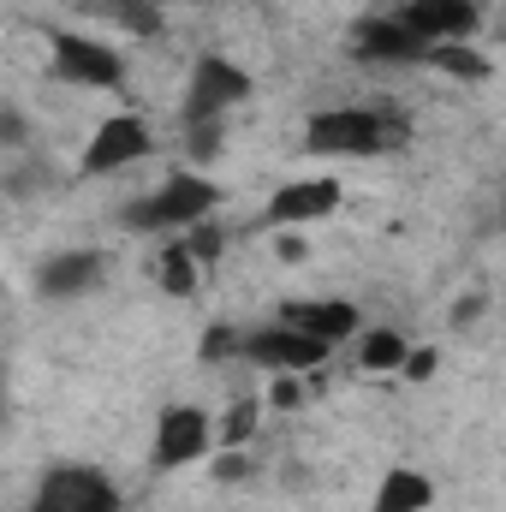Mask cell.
<instances>
[{"label": "cell", "instance_id": "obj_13", "mask_svg": "<svg viewBox=\"0 0 506 512\" xmlns=\"http://www.w3.org/2000/svg\"><path fill=\"white\" fill-rule=\"evenodd\" d=\"M36 286H42V298H84V292H96L102 286V256L96 251H60L42 262V274H36Z\"/></svg>", "mask_w": 506, "mask_h": 512}, {"label": "cell", "instance_id": "obj_20", "mask_svg": "<svg viewBox=\"0 0 506 512\" xmlns=\"http://www.w3.org/2000/svg\"><path fill=\"white\" fill-rule=\"evenodd\" d=\"M405 376H411V382H429V376H435V352H417V346H411V358H405Z\"/></svg>", "mask_w": 506, "mask_h": 512}, {"label": "cell", "instance_id": "obj_11", "mask_svg": "<svg viewBox=\"0 0 506 512\" xmlns=\"http://www.w3.org/2000/svg\"><path fill=\"white\" fill-rule=\"evenodd\" d=\"M340 209V179H292L268 197V221L274 227H304Z\"/></svg>", "mask_w": 506, "mask_h": 512}, {"label": "cell", "instance_id": "obj_1", "mask_svg": "<svg viewBox=\"0 0 506 512\" xmlns=\"http://www.w3.org/2000/svg\"><path fill=\"white\" fill-rule=\"evenodd\" d=\"M411 143V120L393 102H358V108H328L304 126L310 155H393Z\"/></svg>", "mask_w": 506, "mask_h": 512}, {"label": "cell", "instance_id": "obj_10", "mask_svg": "<svg viewBox=\"0 0 506 512\" xmlns=\"http://www.w3.org/2000/svg\"><path fill=\"white\" fill-rule=\"evenodd\" d=\"M399 18L429 42V54H435V48H447V42L477 36V6H471V0H405V6H399Z\"/></svg>", "mask_w": 506, "mask_h": 512}, {"label": "cell", "instance_id": "obj_4", "mask_svg": "<svg viewBox=\"0 0 506 512\" xmlns=\"http://www.w3.org/2000/svg\"><path fill=\"white\" fill-rule=\"evenodd\" d=\"M30 512H120V489L96 465H54Z\"/></svg>", "mask_w": 506, "mask_h": 512}, {"label": "cell", "instance_id": "obj_2", "mask_svg": "<svg viewBox=\"0 0 506 512\" xmlns=\"http://www.w3.org/2000/svg\"><path fill=\"white\" fill-rule=\"evenodd\" d=\"M215 203H221V191L203 179V173H173V179H161L143 203H131V227H143V233H191V227H203L209 215H215Z\"/></svg>", "mask_w": 506, "mask_h": 512}, {"label": "cell", "instance_id": "obj_16", "mask_svg": "<svg viewBox=\"0 0 506 512\" xmlns=\"http://www.w3.org/2000/svg\"><path fill=\"white\" fill-rule=\"evenodd\" d=\"M161 286H167L173 298H185V292H197V256H191V245H185V239L161 251Z\"/></svg>", "mask_w": 506, "mask_h": 512}, {"label": "cell", "instance_id": "obj_19", "mask_svg": "<svg viewBox=\"0 0 506 512\" xmlns=\"http://www.w3.org/2000/svg\"><path fill=\"white\" fill-rule=\"evenodd\" d=\"M268 399L292 411V405H304V387H298V376H274V387H268Z\"/></svg>", "mask_w": 506, "mask_h": 512}, {"label": "cell", "instance_id": "obj_7", "mask_svg": "<svg viewBox=\"0 0 506 512\" xmlns=\"http://www.w3.org/2000/svg\"><path fill=\"white\" fill-rule=\"evenodd\" d=\"M215 423L197 411V405H167L161 423H155V465L161 471H179V465H197L203 453H215Z\"/></svg>", "mask_w": 506, "mask_h": 512}, {"label": "cell", "instance_id": "obj_3", "mask_svg": "<svg viewBox=\"0 0 506 512\" xmlns=\"http://www.w3.org/2000/svg\"><path fill=\"white\" fill-rule=\"evenodd\" d=\"M245 96H251V78H245L233 60H221V54L197 60V66H191V90H185V131L221 126L227 108H239Z\"/></svg>", "mask_w": 506, "mask_h": 512}, {"label": "cell", "instance_id": "obj_17", "mask_svg": "<svg viewBox=\"0 0 506 512\" xmlns=\"http://www.w3.org/2000/svg\"><path fill=\"white\" fill-rule=\"evenodd\" d=\"M429 66H441L447 78H489V60H483V48H465V42H447V48H435V54H429Z\"/></svg>", "mask_w": 506, "mask_h": 512}, {"label": "cell", "instance_id": "obj_15", "mask_svg": "<svg viewBox=\"0 0 506 512\" xmlns=\"http://www.w3.org/2000/svg\"><path fill=\"white\" fill-rule=\"evenodd\" d=\"M405 358H411V346H405L393 328L364 334V352H358V364H364L370 376H393V370H405Z\"/></svg>", "mask_w": 506, "mask_h": 512}, {"label": "cell", "instance_id": "obj_18", "mask_svg": "<svg viewBox=\"0 0 506 512\" xmlns=\"http://www.w3.org/2000/svg\"><path fill=\"white\" fill-rule=\"evenodd\" d=\"M251 435H256V399H239L221 423V447H245Z\"/></svg>", "mask_w": 506, "mask_h": 512}, {"label": "cell", "instance_id": "obj_12", "mask_svg": "<svg viewBox=\"0 0 506 512\" xmlns=\"http://www.w3.org/2000/svg\"><path fill=\"white\" fill-rule=\"evenodd\" d=\"M280 322L304 328V334H310V340H322V346H340V340L358 328V310H352V304H340V298H298V304H286V310H280Z\"/></svg>", "mask_w": 506, "mask_h": 512}, {"label": "cell", "instance_id": "obj_9", "mask_svg": "<svg viewBox=\"0 0 506 512\" xmlns=\"http://www.w3.org/2000/svg\"><path fill=\"white\" fill-rule=\"evenodd\" d=\"M143 155H149V126H143L137 114H114V120H102L96 137H90L84 173H120V167L143 161Z\"/></svg>", "mask_w": 506, "mask_h": 512}, {"label": "cell", "instance_id": "obj_14", "mask_svg": "<svg viewBox=\"0 0 506 512\" xmlns=\"http://www.w3.org/2000/svg\"><path fill=\"white\" fill-rule=\"evenodd\" d=\"M435 501V483L423 471H387L376 489V512H423Z\"/></svg>", "mask_w": 506, "mask_h": 512}, {"label": "cell", "instance_id": "obj_5", "mask_svg": "<svg viewBox=\"0 0 506 512\" xmlns=\"http://www.w3.org/2000/svg\"><path fill=\"white\" fill-rule=\"evenodd\" d=\"M239 352L262 364V370H274V376H304V370H316L334 346H322V340H310L304 328H292V322H274V328H256V334H239Z\"/></svg>", "mask_w": 506, "mask_h": 512}, {"label": "cell", "instance_id": "obj_8", "mask_svg": "<svg viewBox=\"0 0 506 512\" xmlns=\"http://www.w3.org/2000/svg\"><path fill=\"white\" fill-rule=\"evenodd\" d=\"M352 54L358 60H376V66H411V60H429V42L399 12H387V18H364L352 30Z\"/></svg>", "mask_w": 506, "mask_h": 512}, {"label": "cell", "instance_id": "obj_6", "mask_svg": "<svg viewBox=\"0 0 506 512\" xmlns=\"http://www.w3.org/2000/svg\"><path fill=\"white\" fill-rule=\"evenodd\" d=\"M54 78L84 84V90H120V84H126V60H120L108 42H96V36L60 30V36H54Z\"/></svg>", "mask_w": 506, "mask_h": 512}]
</instances>
